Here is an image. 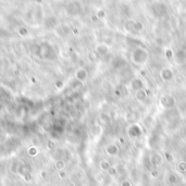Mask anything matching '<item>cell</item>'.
I'll return each mask as SVG.
<instances>
[{
  "instance_id": "1",
  "label": "cell",
  "mask_w": 186,
  "mask_h": 186,
  "mask_svg": "<svg viewBox=\"0 0 186 186\" xmlns=\"http://www.w3.org/2000/svg\"><path fill=\"white\" fill-rule=\"evenodd\" d=\"M149 51L144 47H135L131 52V62L136 66H142L146 64L149 60Z\"/></svg>"
},
{
  "instance_id": "2",
  "label": "cell",
  "mask_w": 186,
  "mask_h": 186,
  "mask_svg": "<svg viewBox=\"0 0 186 186\" xmlns=\"http://www.w3.org/2000/svg\"><path fill=\"white\" fill-rule=\"evenodd\" d=\"M159 102H160V105L162 106V108L165 110L174 109V108L176 107V105H178V100H176V98L174 97L173 95H170V94L161 96Z\"/></svg>"
},
{
  "instance_id": "3",
  "label": "cell",
  "mask_w": 186,
  "mask_h": 186,
  "mask_svg": "<svg viewBox=\"0 0 186 186\" xmlns=\"http://www.w3.org/2000/svg\"><path fill=\"white\" fill-rule=\"evenodd\" d=\"M152 14L157 18H163L168 14V6L163 2H156L151 6Z\"/></svg>"
},
{
  "instance_id": "4",
  "label": "cell",
  "mask_w": 186,
  "mask_h": 186,
  "mask_svg": "<svg viewBox=\"0 0 186 186\" xmlns=\"http://www.w3.org/2000/svg\"><path fill=\"white\" fill-rule=\"evenodd\" d=\"M128 87H130L131 91L136 93V91L145 88V82L143 79H141V77H134V79L131 80L130 84H128Z\"/></svg>"
},
{
  "instance_id": "5",
  "label": "cell",
  "mask_w": 186,
  "mask_h": 186,
  "mask_svg": "<svg viewBox=\"0 0 186 186\" xmlns=\"http://www.w3.org/2000/svg\"><path fill=\"white\" fill-rule=\"evenodd\" d=\"M127 135L131 137V138H138L139 136L143 135V128H142L141 125H138L137 123H133L128 126Z\"/></svg>"
},
{
  "instance_id": "6",
  "label": "cell",
  "mask_w": 186,
  "mask_h": 186,
  "mask_svg": "<svg viewBox=\"0 0 186 186\" xmlns=\"http://www.w3.org/2000/svg\"><path fill=\"white\" fill-rule=\"evenodd\" d=\"M160 79L162 80L164 83H169L171 82L172 80L174 79V72L171 68H168V66H164L160 70Z\"/></svg>"
},
{
  "instance_id": "7",
  "label": "cell",
  "mask_w": 186,
  "mask_h": 186,
  "mask_svg": "<svg viewBox=\"0 0 186 186\" xmlns=\"http://www.w3.org/2000/svg\"><path fill=\"white\" fill-rule=\"evenodd\" d=\"M105 152L107 153L109 157H112V158L116 157V156H119V153H120V147H119L116 144H114V143L109 144L107 147H106Z\"/></svg>"
},
{
  "instance_id": "8",
  "label": "cell",
  "mask_w": 186,
  "mask_h": 186,
  "mask_svg": "<svg viewBox=\"0 0 186 186\" xmlns=\"http://www.w3.org/2000/svg\"><path fill=\"white\" fill-rule=\"evenodd\" d=\"M174 61L178 64L186 63V50L185 49H178L174 52Z\"/></svg>"
},
{
  "instance_id": "9",
  "label": "cell",
  "mask_w": 186,
  "mask_h": 186,
  "mask_svg": "<svg viewBox=\"0 0 186 186\" xmlns=\"http://www.w3.org/2000/svg\"><path fill=\"white\" fill-rule=\"evenodd\" d=\"M82 11V6L80 3V1H72L68 7V12L72 15L79 14Z\"/></svg>"
},
{
  "instance_id": "10",
  "label": "cell",
  "mask_w": 186,
  "mask_h": 186,
  "mask_svg": "<svg viewBox=\"0 0 186 186\" xmlns=\"http://www.w3.org/2000/svg\"><path fill=\"white\" fill-rule=\"evenodd\" d=\"M163 159H164V158L162 157L160 153L155 152V153H152V155H151V157H150V163H151V165H153L155 168L160 167V165L162 164V162H163Z\"/></svg>"
},
{
  "instance_id": "11",
  "label": "cell",
  "mask_w": 186,
  "mask_h": 186,
  "mask_svg": "<svg viewBox=\"0 0 186 186\" xmlns=\"http://www.w3.org/2000/svg\"><path fill=\"white\" fill-rule=\"evenodd\" d=\"M139 120V113L137 111H128L125 114V121L131 124L136 123Z\"/></svg>"
},
{
  "instance_id": "12",
  "label": "cell",
  "mask_w": 186,
  "mask_h": 186,
  "mask_svg": "<svg viewBox=\"0 0 186 186\" xmlns=\"http://www.w3.org/2000/svg\"><path fill=\"white\" fill-rule=\"evenodd\" d=\"M134 94H135V99L138 102H145L147 100V98H148V94H147V90L145 88L141 89V90L136 91Z\"/></svg>"
},
{
  "instance_id": "13",
  "label": "cell",
  "mask_w": 186,
  "mask_h": 186,
  "mask_svg": "<svg viewBox=\"0 0 186 186\" xmlns=\"http://www.w3.org/2000/svg\"><path fill=\"white\" fill-rule=\"evenodd\" d=\"M109 49L110 48L107 44L101 43V44H99V45H97V47H96V52H97L99 56H106V54H108V52H109Z\"/></svg>"
},
{
  "instance_id": "14",
  "label": "cell",
  "mask_w": 186,
  "mask_h": 186,
  "mask_svg": "<svg viewBox=\"0 0 186 186\" xmlns=\"http://www.w3.org/2000/svg\"><path fill=\"white\" fill-rule=\"evenodd\" d=\"M145 29V25L141 21L134 20V25H133V33H141Z\"/></svg>"
},
{
  "instance_id": "15",
  "label": "cell",
  "mask_w": 186,
  "mask_h": 186,
  "mask_svg": "<svg viewBox=\"0 0 186 186\" xmlns=\"http://www.w3.org/2000/svg\"><path fill=\"white\" fill-rule=\"evenodd\" d=\"M133 25H134V20H126L125 22L123 23V28L125 29L126 32L133 33Z\"/></svg>"
},
{
  "instance_id": "16",
  "label": "cell",
  "mask_w": 186,
  "mask_h": 186,
  "mask_svg": "<svg viewBox=\"0 0 186 186\" xmlns=\"http://www.w3.org/2000/svg\"><path fill=\"white\" fill-rule=\"evenodd\" d=\"M176 170H178L180 173H185L186 172V160H181L178 162L176 164Z\"/></svg>"
},
{
  "instance_id": "17",
  "label": "cell",
  "mask_w": 186,
  "mask_h": 186,
  "mask_svg": "<svg viewBox=\"0 0 186 186\" xmlns=\"http://www.w3.org/2000/svg\"><path fill=\"white\" fill-rule=\"evenodd\" d=\"M87 77V71L84 70V69H80L76 72V79L80 80V81H84Z\"/></svg>"
},
{
  "instance_id": "18",
  "label": "cell",
  "mask_w": 186,
  "mask_h": 186,
  "mask_svg": "<svg viewBox=\"0 0 186 186\" xmlns=\"http://www.w3.org/2000/svg\"><path fill=\"white\" fill-rule=\"evenodd\" d=\"M112 165L111 163H110L108 160H102L101 162H100V169L102 170V171H106V172H108L110 170V168H111Z\"/></svg>"
},
{
  "instance_id": "19",
  "label": "cell",
  "mask_w": 186,
  "mask_h": 186,
  "mask_svg": "<svg viewBox=\"0 0 186 186\" xmlns=\"http://www.w3.org/2000/svg\"><path fill=\"white\" fill-rule=\"evenodd\" d=\"M167 181L169 184L174 185L176 182H178V178H176V175L174 173H170L169 175L167 176Z\"/></svg>"
},
{
  "instance_id": "20",
  "label": "cell",
  "mask_w": 186,
  "mask_h": 186,
  "mask_svg": "<svg viewBox=\"0 0 186 186\" xmlns=\"http://www.w3.org/2000/svg\"><path fill=\"white\" fill-rule=\"evenodd\" d=\"M96 17H97L98 20H103V19H106V17H107V12H106L103 9H99V10L96 12Z\"/></svg>"
},
{
  "instance_id": "21",
  "label": "cell",
  "mask_w": 186,
  "mask_h": 186,
  "mask_svg": "<svg viewBox=\"0 0 186 186\" xmlns=\"http://www.w3.org/2000/svg\"><path fill=\"white\" fill-rule=\"evenodd\" d=\"M164 56L168 60H171V59L174 58V51L172 49H165L164 51Z\"/></svg>"
},
{
  "instance_id": "22",
  "label": "cell",
  "mask_w": 186,
  "mask_h": 186,
  "mask_svg": "<svg viewBox=\"0 0 186 186\" xmlns=\"http://www.w3.org/2000/svg\"><path fill=\"white\" fill-rule=\"evenodd\" d=\"M164 159L167 160V161H169L170 163L174 161V157H173V155H172L171 152H165L164 153Z\"/></svg>"
},
{
  "instance_id": "23",
  "label": "cell",
  "mask_w": 186,
  "mask_h": 186,
  "mask_svg": "<svg viewBox=\"0 0 186 186\" xmlns=\"http://www.w3.org/2000/svg\"><path fill=\"white\" fill-rule=\"evenodd\" d=\"M108 173H109L111 176H116V173H118V170H116V168L111 167V168H110L109 171H108Z\"/></svg>"
},
{
  "instance_id": "24",
  "label": "cell",
  "mask_w": 186,
  "mask_h": 186,
  "mask_svg": "<svg viewBox=\"0 0 186 186\" xmlns=\"http://www.w3.org/2000/svg\"><path fill=\"white\" fill-rule=\"evenodd\" d=\"M120 186H133V184L131 183L130 180H123L122 182L120 183Z\"/></svg>"
},
{
  "instance_id": "25",
  "label": "cell",
  "mask_w": 186,
  "mask_h": 186,
  "mask_svg": "<svg viewBox=\"0 0 186 186\" xmlns=\"http://www.w3.org/2000/svg\"><path fill=\"white\" fill-rule=\"evenodd\" d=\"M183 135H184V137L186 138V125L184 126V128H183Z\"/></svg>"
},
{
  "instance_id": "26",
  "label": "cell",
  "mask_w": 186,
  "mask_h": 186,
  "mask_svg": "<svg viewBox=\"0 0 186 186\" xmlns=\"http://www.w3.org/2000/svg\"><path fill=\"white\" fill-rule=\"evenodd\" d=\"M135 186H143V185H141V184H137V185H135Z\"/></svg>"
}]
</instances>
